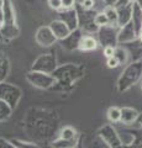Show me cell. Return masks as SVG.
Here are the masks:
<instances>
[{
	"instance_id": "1",
	"label": "cell",
	"mask_w": 142,
	"mask_h": 148,
	"mask_svg": "<svg viewBox=\"0 0 142 148\" xmlns=\"http://www.w3.org/2000/svg\"><path fill=\"white\" fill-rule=\"evenodd\" d=\"M141 78H142V62H134L129 64L123 69V72L117 79V83H116L117 91L119 92L127 91Z\"/></svg>"
},
{
	"instance_id": "2",
	"label": "cell",
	"mask_w": 142,
	"mask_h": 148,
	"mask_svg": "<svg viewBox=\"0 0 142 148\" xmlns=\"http://www.w3.org/2000/svg\"><path fill=\"white\" fill-rule=\"evenodd\" d=\"M52 75L57 80L56 84L59 86H63L66 89V88H72L74 82H77L78 79H80L83 77V71L77 66L68 64V66L58 67L52 73Z\"/></svg>"
},
{
	"instance_id": "3",
	"label": "cell",
	"mask_w": 142,
	"mask_h": 148,
	"mask_svg": "<svg viewBox=\"0 0 142 148\" xmlns=\"http://www.w3.org/2000/svg\"><path fill=\"white\" fill-rule=\"evenodd\" d=\"M21 98H22V90L17 85L6 82L0 83V100L5 101L12 110L16 109Z\"/></svg>"
},
{
	"instance_id": "4",
	"label": "cell",
	"mask_w": 142,
	"mask_h": 148,
	"mask_svg": "<svg viewBox=\"0 0 142 148\" xmlns=\"http://www.w3.org/2000/svg\"><path fill=\"white\" fill-rule=\"evenodd\" d=\"M26 80L32 86L37 88V89H42V90L52 89L54 84L57 83L56 78L52 74L37 72V71H30L29 73H26Z\"/></svg>"
},
{
	"instance_id": "5",
	"label": "cell",
	"mask_w": 142,
	"mask_h": 148,
	"mask_svg": "<svg viewBox=\"0 0 142 148\" xmlns=\"http://www.w3.org/2000/svg\"><path fill=\"white\" fill-rule=\"evenodd\" d=\"M98 135L103 140V142L105 143V146L108 148H121L123 146L119 132L111 125H105V126H103L98 131Z\"/></svg>"
},
{
	"instance_id": "6",
	"label": "cell",
	"mask_w": 142,
	"mask_h": 148,
	"mask_svg": "<svg viewBox=\"0 0 142 148\" xmlns=\"http://www.w3.org/2000/svg\"><path fill=\"white\" fill-rule=\"evenodd\" d=\"M56 69H57L56 58L51 54H45V56H41V57H38L36 59L32 68H31V71H37V72L52 74Z\"/></svg>"
},
{
	"instance_id": "7",
	"label": "cell",
	"mask_w": 142,
	"mask_h": 148,
	"mask_svg": "<svg viewBox=\"0 0 142 148\" xmlns=\"http://www.w3.org/2000/svg\"><path fill=\"white\" fill-rule=\"evenodd\" d=\"M56 41H57V37L54 36L51 27H40L37 34H36V42L40 46L48 47V46L54 45Z\"/></svg>"
},
{
	"instance_id": "8",
	"label": "cell",
	"mask_w": 142,
	"mask_h": 148,
	"mask_svg": "<svg viewBox=\"0 0 142 148\" xmlns=\"http://www.w3.org/2000/svg\"><path fill=\"white\" fill-rule=\"evenodd\" d=\"M49 27H51L52 32L54 34V36L57 37V40H64L66 37H68L71 35V29L69 26H68L64 21L62 20H56V21H52L51 25H49Z\"/></svg>"
},
{
	"instance_id": "9",
	"label": "cell",
	"mask_w": 142,
	"mask_h": 148,
	"mask_svg": "<svg viewBox=\"0 0 142 148\" xmlns=\"http://www.w3.org/2000/svg\"><path fill=\"white\" fill-rule=\"evenodd\" d=\"M140 112L134 108H129V106H125V108H121V119L120 122L125 126H129L132 125L134 122H136L139 120Z\"/></svg>"
},
{
	"instance_id": "10",
	"label": "cell",
	"mask_w": 142,
	"mask_h": 148,
	"mask_svg": "<svg viewBox=\"0 0 142 148\" xmlns=\"http://www.w3.org/2000/svg\"><path fill=\"white\" fill-rule=\"evenodd\" d=\"M137 37V34H136V30L134 25H132V22L130 24H126L123 25L121 32L117 35V41L119 42H131V41H134L135 38Z\"/></svg>"
},
{
	"instance_id": "11",
	"label": "cell",
	"mask_w": 142,
	"mask_h": 148,
	"mask_svg": "<svg viewBox=\"0 0 142 148\" xmlns=\"http://www.w3.org/2000/svg\"><path fill=\"white\" fill-rule=\"evenodd\" d=\"M100 43L104 47L105 46H115V42L117 41V36L115 35V32L109 29V26L100 27Z\"/></svg>"
},
{
	"instance_id": "12",
	"label": "cell",
	"mask_w": 142,
	"mask_h": 148,
	"mask_svg": "<svg viewBox=\"0 0 142 148\" xmlns=\"http://www.w3.org/2000/svg\"><path fill=\"white\" fill-rule=\"evenodd\" d=\"M98 46L99 42L93 36H83L79 42V49L84 51V52H89V51H95Z\"/></svg>"
},
{
	"instance_id": "13",
	"label": "cell",
	"mask_w": 142,
	"mask_h": 148,
	"mask_svg": "<svg viewBox=\"0 0 142 148\" xmlns=\"http://www.w3.org/2000/svg\"><path fill=\"white\" fill-rule=\"evenodd\" d=\"M131 20H132V25H134L135 30H136V34H137V36H139V34L142 30V9L140 6L132 8Z\"/></svg>"
},
{
	"instance_id": "14",
	"label": "cell",
	"mask_w": 142,
	"mask_h": 148,
	"mask_svg": "<svg viewBox=\"0 0 142 148\" xmlns=\"http://www.w3.org/2000/svg\"><path fill=\"white\" fill-rule=\"evenodd\" d=\"M78 145V137L72 138V140H64L59 137L52 143V148H75Z\"/></svg>"
},
{
	"instance_id": "15",
	"label": "cell",
	"mask_w": 142,
	"mask_h": 148,
	"mask_svg": "<svg viewBox=\"0 0 142 148\" xmlns=\"http://www.w3.org/2000/svg\"><path fill=\"white\" fill-rule=\"evenodd\" d=\"M106 116L108 120L111 123H117L120 122V119H121V109L117 108V106H110L106 111Z\"/></svg>"
},
{
	"instance_id": "16",
	"label": "cell",
	"mask_w": 142,
	"mask_h": 148,
	"mask_svg": "<svg viewBox=\"0 0 142 148\" xmlns=\"http://www.w3.org/2000/svg\"><path fill=\"white\" fill-rule=\"evenodd\" d=\"M11 114H12V109L5 103V101L0 100V122L8 120L11 116Z\"/></svg>"
},
{
	"instance_id": "17",
	"label": "cell",
	"mask_w": 142,
	"mask_h": 148,
	"mask_svg": "<svg viewBox=\"0 0 142 148\" xmlns=\"http://www.w3.org/2000/svg\"><path fill=\"white\" fill-rule=\"evenodd\" d=\"M104 12L106 14V16L109 18V24L110 26H115L119 25V14L114 8H106L104 10Z\"/></svg>"
},
{
	"instance_id": "18",
	"label": "cell",
	"mask_w": 142,
	"mask_h": 148,
	"mask_svg": "<svg viewBox=\"0 0 142 148\" xmlns=\"http://www.w3.org/2000/svg\"><path fill=\"white\" fill-rule=\"evenodd\" d=\"M115 57L117 58L119 63H120V66H123V64H126L127 61H129V53H127V51L122 47H116L115 49Z\"/></svg>"
},
{
	"instance_id": "19",
	"label": "cell",
	"mask_w": 142,
	"mask_h": 148,
	"mask_svg": "<svg viewBox=\"0 0 142 148\" xmlns=\"http://www.w3.org/2000/svg\"><path fill=\"white\" fill-rule=\"evenodd\" d=\"M59 137L64 138V140H72V138L78 137V132L75 128H73L71 126H66L62 128L61 133H59Z\"/></svg>"
},
{
	"instance_id": "20",
	"label": "cell",
	"mask_w": 142,
	"mask_h": 148,
	"mask_svg": "<svg viewBox=\"0 0 142 148\" xmlns=\"http://www.w3.org/2000/svg\"><path fill=\"white\" fill-rule=\"evenodd\" d=\"M94 24L97 25L98 27H105V26H110L109 24V18L106 16V14L104 11L103 12H99L95 15L94 17Z\"/></svg>"
},
{
	"instance_id": "21",
	"label": "cell",
	"mask_w": 142,
	"mask_h": 148,
	"mask_svg": "<svg viewBox=\"0 0 142 148\" xmlns=\"http://www.w3.org/2000/svg\"><path fill=\"white\" fill-rule=\"evenodd\" d=\"M15 148H40L36 143L27 142V141H21V140H11Z\"/></svg>"
},
{
	"instance_id": "22",
	"label": "cell",
	"mask_w": 142,
	"mask_h": 148,
	"mask_svg": "<svg viewBox=\"0 0 142 148\" xmlns=\"http://www.w3.org/2000/svg\"><path fill=\"white\" fill-rule=\"evenodd\" d=\"M9 74V62H4L3 64H0V83L5 82V78Z\"/></svg>"
},
{
	"instance_id": "23",
	"label": "cell",
	"mask_w": 142,
	"mask_h": 148,
	"mask_svg": "<svg viewBox=\"0 0 142 148\" xmlns=\"http://www.w3.org/2000/svg\"><path fill=\"white\" fill-rule=\"evenodd\" d=\"M115 49H116V46H105L104 47V56L106 58H110L115 54Z\"/></svg>"
},
{
	"instance_id": "24",
	"label": "cell",
	"mask_w": 142,
	"mask_h": 148,
	"mask_svg": "<svg viewBox=\"0 0 142 148\" xmlns=\"http://www.w3.org/2000/svg\"><path fill=\"white\" fill-rule=\"evenodd\" d=\"M106 66H108L109 68L114 69V68H117L119 66H120V63H119L117 58L115 57V56H113V57H110V58L106 59Z\"/></svg>"
},
{
	"instance_id": "25",
	"label": "cell",
	"mask_w": 142,
	"mask_h": 148,
	"mask_svg": "<svg viewBox=\"0 0 142 148\" xmlns=\"http://www.w3.org/2000/svg\"><path fill=\"white\" fill-rule=\"evenodd\" d=\"M48 5L51 9L59 10V9H62V0H48Z\"/></svg>"
},
{
	"instance_id": "26",
	"label": "cell",
	"mask_w": 142,
	"mask_h": 148,
	"mask_svg": "<svg viewBox=\"0 0 142 148\" xmlns=\"http://www.w3.org/2000/svg\"><path fill=\"white\" fill-rule=\"evenodd\" d=\"M0 148H15V146L11 141H8L5 138L0 137Z\"/></svg>"
},
{
	"instance_id": "27",
	"label": "cell",
	"mask_w": 142,
	"mask_h": 148,
	"mask_svg": "<svg viewBox=\"0 0 142 148\" xmlns=\"http://www.w3.org/2000/svg\"><path fill=\"white\" fill-rule=\"evenodd\" d=\"M94 0H83L82 1V6H83L84 10H90V9L94 8Z\"/></svg>"
},
{
	"instance_id": "28",
	"label": "cell",
	"mask_w": 142,
	"mask_h": 148,
	"mask_svg": "<svg viewBox=\"0 0 142 148\" xmlns=\"http://www.w3.org/2000/svg\"><path fill=\"white\" fill-rule=\"evenodd\" d=\"M75 0H62V8L66 9V10H69L74 6Z\"/></svg>"
},
{
	"instance_id": "29",
	"label": "cell",
	"mask_w": 142,
	"mask_h": 148,
	"mask_svg": "<svg viewBox=\"0 0 142 148\" xmlns=\"http://www.w3.org/2000/svg\"><path fill=\"white\" fill-rule=\"evenodd\" d=\"M4 22H5V12L4 9H0V26H3Z\"/></svg>"
},
{
	"instance_id": "30",
	"label": "cell",
	"mask_w": 142,
	"mask_h": 148,
	"mask_svg": "<svg viewBox=\"0 0 142 148\" xmlns=\"http://www.w3.org/2000/svg\"><path fill=\"white\" fill-rule=\"evenodd\" d=\"M139 123H140V127H141V130H142V114H140V116H139Z\"/></svg>"
},
{
	"instance_id": "31",
	"label": "cell",
	"mask_w": 142,
	"mask_h": 148,
	"mask_svg": "<svg viewBox=\"0 0 142 148\" xmlns=\"http://www.w3.org/2000/svg\"><path fill=\"white\" fill-rule=\"evenodd\" d=\"M4 5H5V4H4V0H0V9H3Z\"/></svg>"
},
{
	"instance_id": "32",
	"label": "cell",
	"mask_w": 142,
	"mask_h": 148,
	"mask_svg": "<svg viewBox=\"0 0 142 148\" xmlns=\"http://www.w3.org/2000/svg\"><path fill=\"white\" fill-rule=\"evenodd\" d=\"M139 37H140V41H141V42H142V30H141V32H140V34H139Z\"/></svg>"
},
{
	"instance_id": "33",
	"label": "cell",
	"mask_w": 142,
	"mask_h": 148,
	"mask_svg": "<svg viewBox=\"0 0 142 148\" xmlns=\"http://www.w3.org/2000/svg\"><path fill=\"white\" fill-rule=\"evenodd\" d=\"M141 88H142V85H141Z\"/></svg>"
}]
</instances>
